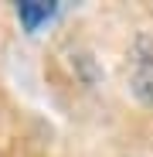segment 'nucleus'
<instances>
[{"label": "nucleus", "instance_id": "f257e3e1", "mask_svg": "<svg viewBox=\"0 0 153 157\" xmlns=\"http://www.w3.org/2000/svg\"><path fill=\"white\" fill-rule=\"evenodd\" d=\"M58 10H61L58 4H44V0H24V4L14 7V14H17V21H20V28L27 31V34H38V31H41Z\"/></svg>", "mask_w": 153, "mask_h": 157}]
</instances>
